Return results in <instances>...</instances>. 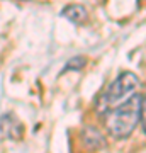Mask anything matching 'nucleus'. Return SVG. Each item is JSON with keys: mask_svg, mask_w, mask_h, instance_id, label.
I'll list each match as a JSON object with an SVG mask.
<instances>
[{"mask_svg": "<svg viewBox=\"0 0 146 153\" xmlns=\"http://www.w3.org/2000/svg\"><path fill=\"white\" fill-rule=\"evenodd\" d=\"M138 123H141V131H145V95L143 94H134L126 102L114 107L105 121V126L112 138L122 140L134 131Z\"/></svg>", "mask_w": 146, "mask_h": 153, "instance_id": "1", "label": "nucleus"}, {"mask_svg": "<svg viewBox=\"0 0 146 153\" xmlns=\"http://www.w3.org/2000/svg\"><path fill=\"white\" fill-rule=\"evenodd\" d=\"M139 87H141V82L134 73H131V71L121 73L109 85V88L100 99V111H112L114 107L121 105L129 97H133L134 94H138Z\"/></svg>", "mask_w": 146, "mask_h": 153, "instance_id": "2", "label": "nucleus"}, {"mask_svg": "<svg viewBox=\"0 0 146 153\" xmlns=\"http://www.w3.org/2000/svg\"><path fill=\"white\" fill-rule=\"evenodd\" d=\"M24 128L17 121V117H14L12 114L0 116V136L2 138H10V140H17L22 136Z\"/></svg>", "mask_w": 146, "mask_h": 153, "instance_id": "3", "label": "nucleus"}, {"mask_svg": "<svg viewBox=\"0 0 146 153\" xmlns=\"http://www.w3.org/2000/svg\"><path fill=\"white\" fill-rule=\"evenodd\" d=\"M82 138H83V143H85L88 148H92V150H100V148H104L107 145L104 134L99 131V129L92 128V126H88V128H85V129L82 131Z\"/></svg>", "mask_w": 146, "mask_h": 153, "instance_id": "4", "label": "nucleus"}, {"mask_svg": "<svg viewBox=\"0 0 146 153\" xmlns=\"http://www.w3.org/2000/svg\"><path fill=\"white\" fill-rule=\"evenodd\" d=\"M61 16L66 17L68 21L75 22V24H83V22L87 21V10L85 7L80 5V4H73V5H66L65 9H63V12H61Z\"/></svg>", "mask_w": 146, "mask_h": 153, "instance_id": "5", "label": "nucleus"}, {"mask_svg": "<svg viewBox=\"0 0 146 153\" xmlns=\"http://www.w3.org/2000/svg\"><path fill=\"white\" fill-rule=\"evenodd\" d=\"M85 65H87V58L85 56H75V58H71V60L68 61L66 70H82Z\"/></svg>", "mask_w": 146, "mask_h": 153, "instance_id": "6", "label": "nucleus"}]
</instances>
